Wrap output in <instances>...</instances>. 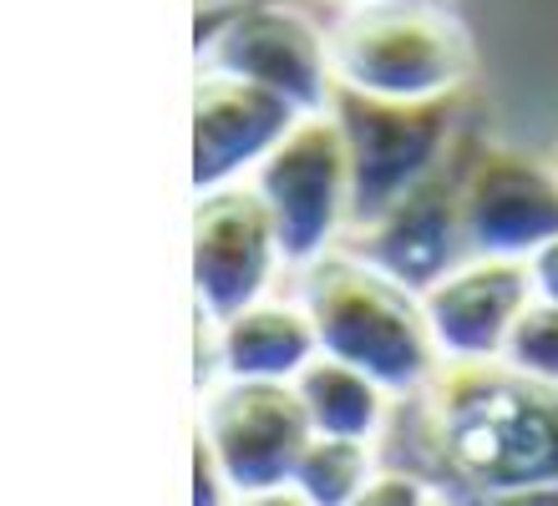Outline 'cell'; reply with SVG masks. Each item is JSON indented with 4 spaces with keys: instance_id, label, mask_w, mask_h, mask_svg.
<instances>
[{
    "instance_id": "1",
    "label": "cell",
    "mask_w": 558,
    "mask_h": 506,
    "mask_svg": "<svg viewBox=\"0 0 558 506\" xmlns=\"http://www.w3.org/2000/svg\"><path fill=\"white\" fill-rule=\"evenodd\" d=\"M397 405L412 431L381 466L416 471L432 496L558 486V385L502 360H441L432 385Z\"/></svg>"
},
{
    "instance_id": "2",
    "label": "cell",
    "mask_w": 558,
    "mask_h": 506,
    "mask_svg": "<svg viewBox=\"0 0 558 506\" xmlns=\"http://www.w3.org/2000/svg\"><path fill=\"white\" fill-rule=\"evenodd\" d=\"M300 304L320 334V355L371 375L391 400H416L441 370L422 294L351 248H330L310 263Z\"/></svg>"
},
{
    "instance_id": "3",
    "label": "cell",
    "mask_w": 558,
    "mask_h": 506,
    "mask_svg": "<svg viewBox=\"0 0 558 506\" xmlns=\"http://www.w3.org/2000/svg\"><path fill=\"white\" fill-rule=\"evenodd\" d=\"M477 51L441 0L351 5L330 30L336 87L376 101H447L472 82Z\"/></svg>"
},
{
    "instance_id": "4",
    "label": "cell",
    "mask_w": 558,
    "mask_h": 506,
    "mask_svg": "<svg viewBox=\"0 0 558 506\" xmlns=\"http://www.w3.org/2000/svg\"><path fill=\"white\" fill-rule=\"evenodd\" d=\"M330 116L351 152V233L381 223L457 143L462 97L447 101H376L336 87Z\"/></svg>"
},
{
    "instance_id": "5",
    "label": "cell",
    "mask_w": 558,
    "mask_h": 506,
    "mask_svg": "<svg viewBox=\"0 0 558 506\" xmlns=\"http://www.w3.org/2000/svg\"><path fill=\"white\" fill-rule=\"evenodd\" d=\"M198 72H223L275 91L294 112H330V36L284 0H234L223 21H198Z\"/></svg>"
},
{
    "instance_id": "6",
    "label": "cell",
    "mask_w": 558,
    "mask_h": 506,
    "mask_svg": "<svg viewBox=\"0 0 558 506\" xmlns=\"http://www.w3.org/2000/svg\"><path fill=\"white\" fill-rule=\"evenodd\" d=\"M254 193L275 218L279 254L290 269L305 274L320 254H330L340 229H351V152L336 116H300L290 137L259 162Z\"/></svg>"
},
{
    "instance_id": "7",
    "label": "cell",
    "mask_w": 558,
    "mask_h": 506,
    "mask_svg": "<svg viewBox=\"0 0 558 506\" xmlns=\"http://www.w3.org/2000/svg\"><path fill=\"white\" fill-rule=\"evenodd\" d=\"M198 435L223 466L234 496H259L284 492L294 481V466L315 441V425L294 385L214 375L198 385Z\"/></svg>"
},
{
    "instance_id": "8",
    "label": "cell",
    "mask_w": 558,
    "mask_h": 506,
    "mask_svg": "<svg viewBox=\"0 0 558 506\" xmlns=\"http://www.w3.org/2000/svg\"><path fill=\"white\" fill-rule=\"evenodd\" d=\"M477 132H457L452 152L437 162V173L422 177L407 198L371 229L351 233V254L376 263L381 274L407 284L412 294H426L432 284L452 274L457 263H468V229H462V198H468V173L483 152Z\"/></svg>"
},
{
    "instance_id": "9",
    "label": "cell",
    "mask_w": 558,
    "mask_h": 506,
    "mask_svg": "<svg viewBox=\"0 0 558 506\" xmlns=\"http://www.w3.org/2000/svg\"><path fill=\"white\" fill-rule=\"evenodd\" d=\"M189 263L198 319L214 330L269 299V284L284 269V254H279L275 218H269L265 198L254 193V183L193 198Z\"/></svg>"
},
{
    "instance_id": "10",
    "label": "cell",
    "mask_w": 558,
    "mask_h": 506,
    "mask_svg": "<svg viewBox=\"0 0 558 506\" xmlns=\"http://www.w3.org/2000/svg\"><path fill=\"white\" fill-rule=\"evenodd\" d=\"M472 259L529 263L558 238V162L518 147H483L462 198Z\"/></svg>"
},
{
    "instance_id": "11",
    "label": "cell",
    "mask_w": 558,
    "mask_h": 506,
    "mask_svg": "<svg viewBox=\"0 0 558 506\" xmlns=\"http://www.w3.org/2000/svg\"><path fill=\"white\" fill-rule=\"evenodd\" d=\"M300 116L305 112H294L284 97L254 82L198 72L193 76V198L234 188L244 173L254 177Z\"/></svg>"
},
{
    "instance_id": "12",
    "label": "cell",
    "mask_w": 558,
    "mask_h": 506,
    "mask_svg": "<svg viewBox=\"0 0 558 506\" xmlns=\"http://www.w3.org/2000/svg\"><path fill=\"white\" fill-rule=\"evenodd\" d=\"M533 304L529 263L468 259L422 294L441 360H498L518 314Z\"/></svg>"
},
{
    "instance_id": "13",
    "label": "cell",
    "mask_w": 558,
    "mask_h": 506,
    "mask_svg": "<svg viewBox=\"0 0 558 506\" xmlns=\"http://www.w3.org/2000/svg\"><path fill=\"white\" fill-rule=\"evenodd\" d=\"M315 360H320V334L300 299H265L214 330V375L294 385Z\"/></svg>"
},
{
    "instance_id": "14",
    "label": "cell",
    "mask_w": 558,
    "mask_h": 506,
    "mask_svg": "<svg viewBox=\"0 0 558 506\" xmlns=\"http://www.w3.org/2000/svg\"><path fill=\"white\" fill-rule=\"evenodd\" d=\"M294 395L305 405L315 435L361 441V446H381L386 431H391V416H397V400L376 380L330 360V355H320L305 375L294 380Z\"/></svg>"
},
{
    "instance_id": "15",
    "label": "cell",
    "mask_w": 558,
    "mask_h": 506,
    "mask_svg": "<svg viewBox=\"0 0 558 506\" xmlns=\"http://www.w3.org/2000/svg\"><path fill=\"white\" fill-rule=\"evenodd\" d=\"M381 477V451L361 446V441H336V435H315L294 466V492L310 506H355L366 486Z\"/></svg>"
},
{
    "instance_id": "16",
    "label": "cell",
    "mask_w": 558,
    "mask_h": 506,
    "mask_svg": "<svg viewBox=\"0 0 558 506\" xmlns=\"http://www.w3.org/2000/svg\"><path fill=\"white\" fill-rule=\"evenodd\" d=\"M502 365H513L518 375L544 380V385H558V304L533 299L523 314H518L513 334L498 355Z\"/></svg>"
},
{
    "instance_id": "17",
    "label": "cell",
    "mask_w": 558,
    "mask_h": 506,
    "mask_svg": "<svg viewBox=\"0 0 558 506\" xmlns=\"http://www.w3.org/2000/svg\"><path fill=\"white\" fill-rule=\"evenodd\" d=\"M432 486H426L416 471H401V466H381V477L366 486V496L355 506H432Z\"/></svg>"
},
{
    "instance_id": "18",
    "label": "cell",
    "mask_w": 558,
    "mask_h": 506,
    "mask_svg": "<svg viewBox=\"0 0 558 506\" xmlns=\"http://www.w3.org/2000/svg\"><path fill=\"white\" fill-rule=\"evenodd\" d=\"M234 486L223 477V466L214 461V451L198 431H193V492H189V506H234Z\"/></svg>"
},
{
    "instance_id": "19",
    "label": "cell",
    "mask_w": 558,
    "mask_h": 506,
    "mask_svg": "<svg viewBox=\"0 0 558 506\" xmlns=\"http://www.w3.org/2000/svg\"><path fill=\"white\" fill-rule=\"evenodd\" d=\"M529 279H533V299L558 304V238L529 259Z\"/></svg>"
},
{
    "instance_id": "20",
    "label": "cell",
    "mask_w": 558,
    "mask_h": 506,
    "mask_svg": "<svg viewBox=\"0 0 558 506\" xmlns=\"http://www.w3.org/2000/svg\"><path fill=\"white\" fill-rule=\"evenodd\" d=\"M234 506H310L305 496L294 492V486H284V492H259V496H239Z\"/></svg>"
},
{
    "instance_id": "21",
    "label": "cell",
    "mask_w": 558,
    "mask_h": 506,
    "mask_svg": "<svg viewBox=\"0 0 558 506\" xmlns=\"http://www.w3.org/2000/svg\"><path fill=\"white\" fill-rule=\"evenodd\" d=\"M351 5H391V0H351ZM447 5V0H441Z\"/></svg>"
},
{
    "instance_id": "22",
    "label": "cell",
    "mask_w": 558,
    "mask_h": 506,
    "mask_svg": "<svg viewBox=\"0 0 558 506\" xmlns=\"http://www.w3.org/2000/svg\"><path fill=\"white\" fill-rule=\"evenodd\" d=\"M432 506H441V502H432Z\"/></svg>"
},
{
    "instance_id": "23",
    "label": "cell",
    "mask_w": 558,
    "mask_h": 506,
    "mask_svg": "<svg viewBox=\"0 0 558 506\" xmlns=\"http://www.w3.org/2000/svg\"><path fill=\"white\" fill-rule=\"evenodd\" d=\"M554 162H558V152H554Z\"/></svg>"
}]
</instances>
